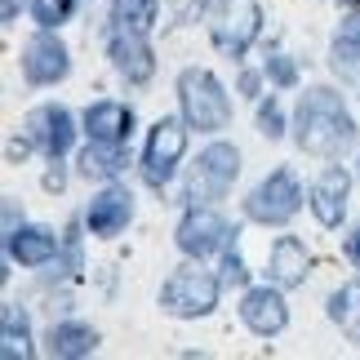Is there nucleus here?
Returning <instances> with one entry per match:
<instances>
[{"label":"nucleus","mask_w":360,"mask_h":360,"mask_svg":"<svg viewBox=\"0 0 360 360\" xmlns=\"http://www.w3.org/2000/svg\"><path fill=\"white\" fill-rule=\"evenodd\" d=\"M338 5H360V0H338Z\"/></svg>","instance_id":"7c9ffc66"},{"label":"nucleus","mask_w":360,"mask_h":360,"mask_svg":"<svg viewBox=\"0 0 360 360\" xmlns=\"http://www.w3.org/2000/svg\"><path fill=\"white\" fill-rule=\"evenodd\" d=\"M98 352V329L85 325V321H63L49 329V356H63V360H80V356H94Z\"/></svg>","instance_id":"6ab92c4d"},{"label":"nucleus","mask_w":360,"mask_h":360,"mask_svg":"<svg viewBox=\"0 0 360 360\" xmlns=\"http://www.w3.org/2000/svg\"><path fill=\"white\" fill-rule=\"evenodd\" d=\"M307 271H311V254H307V245H302L298 236H281V240L271 245V258H267L271 285L298 289L302 281H307Z\"/></svg>","instance_id":"2eb2a0df"},{"label":"nucleus","mask_w":360,"mask_h":360,"mask_svg":"<svg viewBox=\"0 0 360 360\" xmlns=\"http://www.w3.org/2000/svg\"><path fill=\"white\" fill-rule=\"evenodd\" d=\"M223 281H227V285H245V281H249V271H245V258H240L231 245L223 249Z\"/></svg>","instance_id":"bb28decb"},{"label":"nucleus","mask_w":360,"mask_h":360,"mask_svg":"<svg viewBox=\"0 0 360 360\" xmlns=\"http://www.w3.org/2000/svg\"><path fill=\"white\" fill-rule=\"evenodd\" d=\"M262 72H267V80H271V85H281V89L298 85V67H294V58H289V53H267Z\"/></svg>","instance_id":"a878e982"},{"label":"nucleus","mask_w":360,"mask_h":360,"mask_svg":"<svg viewBox=\"0 0 360 360\" xmlns=\"http://www.w3.org/2000/svg\"><path fill=\"white\" fill-rule=\"evenodd\" d=\"M262 32V9L258 0H214L210 5V40L227 58H245L249 45Z\"/></svg>","instance_id":"20e7f679"},{"label":"nucleus","mask_w":360,"mask_h":360,"mask_svg":"<svg viewBox=\"0 0 360 360\" xmlns=\"http://www.w3.org/2000/svg\"><path fill=\"white\" fill-rule=\"evenodd\" d=\"M329 67L342 80H360V13H347L329 40Z\"/></svg>","instance_id":"a211bd4d"},{"label":"nucleus","mask_w":360,"mask_h":360,"mask_svg":"<svg viewBox=\"0 0 360 360\" xmlns=\"http://www.w3.org/2000/svg\"><path fill=\"white\" fill-rule=\"evenodd\" d=\"M294 143L307 151V156H321V160H338L342 151L356 143V120L342 103V94L316 85L298 98V112H294Z\"/></svg>","instance_id":"f257e3e1"},{"label":"nucleus","mask_w":360,"mask_h":360,"mask_svg":"<svg viewBox=\"0 0 360 360\" xmlns=\"http://www.w3.org/2000/svg\"><path fill=\"white\" fill-rule=\"evenodd\" d=\"M329 321L360 347V281H352V285H342V289L329 294Z\"/></svg>","instance_id":"4be33fe9"},{"label":"nucleus","mask_w":360,"mask_h":360,"mask_svg":"<svg viewBox=\"0 0 360 360\" xmlns=\"http://www.w3.org/2000/svg\"><path fill=\"white\" fill-rule=\"evenodd\" d=\"M18 9H22V0H5V13H0V18H5V27L18 22Z\"/></svg>","instance_id":"c756f323"},{"label":"nucleus","mask_w":360,"mask_h":360,"mask_svg":"<svg viewBox=\"0 0 360 360\" xmlns=\"http://www.w3.org/2000/svg\"><path fill=\"white\" fill-rule=\"evenodd\" d=\"M76 165H80L85 178H107V183H112V178H120L124 169H129V156H124L120 143H94L89 138V147L80 151Z\"/></svg>","instance_id":"aec40b11"},{"label":"nucleus","mask_w":360,"mask_h":360,"mask_svg":"<svg viewBox=\"0 0 360 360\" xmlns=\"http://www.w3.org/2000/svg\"><path fill=\"white\" fill-rule=\"evenodd\" d=\"M342 254H347V258H352V267L360 271V227H356L352 236H347V245H342Z\"/></svg>","instance_id":"cd10ccee"},{"label":"nucleus","mask_w":360,"mask_h":360,"mask_svg":"<svg viewBox=\"0 0 360 360\" xmlns=\"http://www.w3.org/2000/svg\"><path fill=\"white\" fill-rule=\"evenodd\" d=\"M174 240L187 258H214L236 240V231H231V223L214 205H191L183 214V223H178V231H174Z\"/></svg>","instance_id":"0eeeda50"},{"label":"nucleus","mask_w":360,"mask_h":360,"mask_svg":"<svg viewBox=\"0 0 360 360\" xmlns=\"http://www.w3.org/2000/svg\"><path fill=\"white\" fill-rule=\"evenodd\" d=\"M160 307L178 321H196L218 307V281L200 267H183L160 285Z\"/></svg>","instance_id":"423d86ee"},{"label":"nucleus","mask_w":360,"mask_h":360,"mask_svg":"<svg viewBox=\"0 0 360 360\" xmlns=\"http://www.w3.org/2000/svg\"><path fill=\"white\" fill-rule=\"evenodd\" d=\"M72 143H76V120H72L67 107L45 103L27 116V147L45 151L49 160H63L67 151H72Z\"/></svg>","instance_id":"9b49d317"},{"label":"nucleus","mask_w":360,"mask_h":360,"mask_svg":"<svg viewBox=\"0 0 360 360\" xmlns=\"http://www.w3.org/2000/svg\"><path fill=\"white\" fill-rule=\"evenodd\" d=\"M178 107H183V120L200 134H223L231 124L227 89L218 85V76L205 72V67H187V72L178 76Z\"/></svg>","instance_id":"f03ea898"},{"label":"nucleus","mask_w":360,"mask_h":360,"mask_svg":"<svg viewBox=\"0 0 360 360\" xmlns=\"http://www.w3.org/2000/svg\"><path fill=\"white\" fill-rule=\"evenodd\" d=\"M156 13H160V0H112V18L129 22V27H143V32H151Z\"/></svg>","instance_id":"5701e85b"},{"label":"nucleus","mask_w":360,"mask_h":360,"mask_svg":"<svg viewBox=\"0 0 360 360\" xmlns=\"http://www.w3.org/2000/svg\"><path fill=\"white\" fill-rule=\"evenodd\" d=\"M134 218V196L124 187H103L85 210V227L94 236H120Z\"/></svg>","instance_id":"4468645a"},{"label":"nucleus","mask_w":360,"mask_h":360,"mask_svg":"<svg viewBox=\"0 0 360 360\" xmlns=\"http://www.w3.org/2000/svg\"><path fill=\"white\" fill-rule=\"evenodd\" d=\"M107 58H112V67L129 85H147L151 72H156L147 32L143 27H129V22H116V18H112V32H107Z\"/></svg>","instance_id":"1a4fd4ad"},{"label":"nucleus","mask_w":360,"mask_h":360,"mask_svg":"<svg viewBox=\"0 0 360 360\" xmlns=\"http://www.w3.org/2000/svg\"><path fill=\"white\" fill-rule=\"evenodd\" d=\"M53 254H58V236L40 223L18 227L13 236H5V258L22 262V267H45V262H53Z\"/></svg>","instance_id":"dca6fc26"},{"label":"nucleus","mask_w":360,"mask_h":360,"mask_svg":"<svg viewBox=\"0 0 360 360\" xmlns=\"http://www.w3.org/2000/svg\"><path fill=\"white\" fill-rule=\"evenodd\" d=\"M0 356L5 360H27L32 356V325H27L18 302H5V311H0Z\"/></svg>","instance_id":"412c9836"},{"label":"nucleus","mask_w":360,"mask_h":360,"mask_svg":"<svg viewBox=\"0 0 360 360\" xmlns=\"http://www.w3.org/2000/svg\"><path fill=\"white\" fill-rule=\"evenodd\" d=\"M72 9H76V0H32V18L40 27H49V32L72 18Z\"/></svg>","instance_id":"b1692460"},{"label":"nucleus","mask_w":360,"mask_h":360,"mask_svg":"<svg viewBox=\"0 0 360 360\" xmlns=\"http://www.w3.org/2000/svg\"><path fill=\"white\" fill-rule=\"evenodd\" d=\"M236 178H240V151L231 143H210L200 151V160L187 169L183 200L187 205H214L236 187Z\"/></svg>","instance_id":"7ed1b4c3"},{"label":"nucleus","mask_w":360,"mask_h":360,"mask_svg":"<svg viewBox=\"0 0 360 360\" xmlns=\"http://www.w3.org/2000/svg\"><path fill=\"white\" fill-rule=\"evenodd\" d=\"M129 129H134V112L116 98H103L85 112V134L94 143H124Z\"/></svg>","instance_id":"f3484780"},{"label":"nucleus","mask_w":360,"mask_h":360,"mask_svg":"<svg viewBox=\"0 0 360 360\" xmlns=\"http://www.w3.org/2000/svg\"><path fill=\"white\" fill-rule=\"evenodd\" d=\"M18 231V205H13V196H5V236H13Z\"/></svg>","instance_id":"c85d7f7f"},{"label":"nucleus","mask_w":360,"mask_h":360,"mask_svg":"<svg viewBox=\"0 0 360 360\" xmlns=\"http://www.w3.org/2000/svg\"><path fill=\"white\" fill-rule=\"evenodd\" d=\"M67 72H72V53H67V45L49 32V27H40V32L22 45L27 85H58V80H67Z\"/></svg>","instance_id":"9d476101"},{"label":"nucleus","mask_w":360,"mask_h":360,"mask_svg":"<svg viewBox=\"0 0 360 360\" xmlns=\"http://www.w3.org/2000/svg\"><path fill=\"white\" fill-rule=\"evenodd\" d=\"M298 210H302V187L289 169H271L245 200V214L262 227H285Z\"/></svg>","instance_id":"39448f33"},{"label":"nucleus","mask_w":360,"mask_h":360,"mask_svg":"<svg viewBox=\"0 0 360 360\" xmlns=\"http://www.w3.org/2000/svg\"><path fill=\"white\" fill-rule=\"evenodd\" d=\"M347 191H352V174L347 169H325L321 178L311 183V214L321 227H342V214H347Z\"/></svg>","instance_id":"ddd939ff"},{"label":"nucleus","mask_w":360,"mask_h":360,"mask_svg":"<svg viewBox=\"0 0 360 360\" xmlns=\"http://www.w3.org/2000/svg\"><path fill=\"white\" fill-rule=\"evenodd\" d=\"M240 321L254 329L258 338H276L281 329L289 325V307H285V289L281 285H254V289H245V298H240Z\"/></svg>","instance_id":"f8f14e48"},{"label":"nucleus","mask_w":360,"mask_h":360,"mask_svg":"<svg viewBox=\"0 0 360 360\" xmlns=\"http://www.w3.org/2000/svg\"><path fill=\"white\" fill-rule=\"evenodd\" d=\"M258 134L271 138V143H276V138H285V112H281V103H276V94L258 103Z\"/></svg>","instance_id":"393cba45"},{"label":"nucleus","mask_w":360,"mask_h":360,"mask_svg":"<svg viewBox=\"0 0 360 360\" xmlns=\"http://www.w3.org/2000/svg\"><path fill=\"white\" fill-rule=\"evenodd\" d=\"M187 129H191V124L174 120V116H165V120L151 124L147 147H143V178L151 187H165L174 178L178 160H183V151H187Z\"/></svg>","instance_id":"6e6552de"}]
</instances>
